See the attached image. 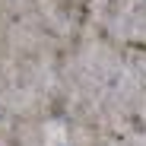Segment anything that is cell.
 <instances>
[]
</instances>
